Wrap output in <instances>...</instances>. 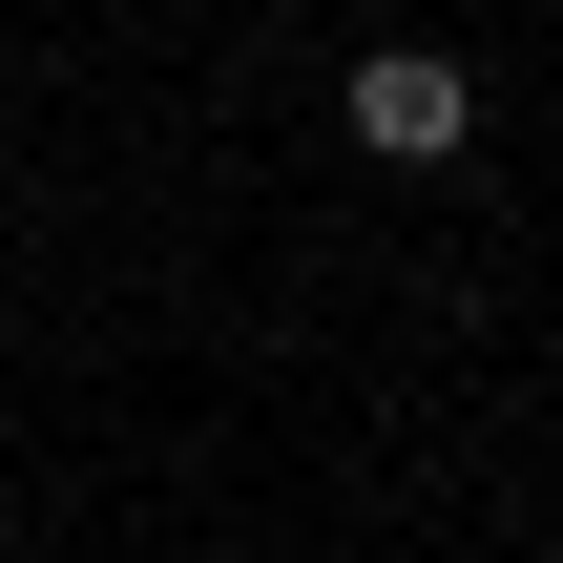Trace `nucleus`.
Listing matches in <instances>:
<instances>
[{"instance_id":"obj_1","label":"nucleus","mask_w":563,"mask_h":563,"mask_svg":"<svg viewBox=\"0 0 563 563\" xmlns=\"http://www.w3.org/2000/svg\"><path fill=\"white\" fill-rule=\"evenodd\" d=\"M334 104H355V146H376V167H460V125H481V84H460L439 42H355V84H334Z\"/></svg>"}]
</instances>
